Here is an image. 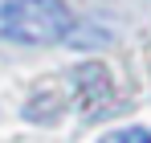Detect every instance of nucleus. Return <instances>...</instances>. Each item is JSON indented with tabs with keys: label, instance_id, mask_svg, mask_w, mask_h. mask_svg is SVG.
<instances>
[{
	"label": "nucleus",
	"instance_id": "f257e3e1",
	"mask_svg": "<svg viewBox=\"0 0 151 143\" xmlns=\"http://www.w3.org/2000/svg\"><path fill=\"white\" fill-rule=\"evenodd\" d=\"M74 12L65 0H4L0 4V37L21 45H53L70 37Z\"/></svg>",
	"mask_w": 151,
	"mask_h": 143
},
{
	"label": "nucleus",
	"instance_id": "f03ea898",
	"mask_svg": "<svg viewBox=\"0 0 151 143\" xmlns=\"http://www.w3.org/2000/svg\"><path fill=\"white\" fill-rule=\"evenodd\" d=\"M102 143H151V127H123V131L102 135Z\"/></svg>",
	"mask_w": 151,
	"mask_h": 143
}]
</instances>
